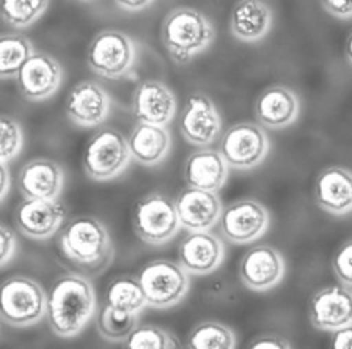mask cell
<instances>
[{
	"label": "cell",
	"mask_w": 352,
	"mask_h": 349,
	"mask_svg": "<svg viewBox=\"0 0 352 349\" xmlns=\"http://www.w3.org/2000/svg\"><path fill=\"white\" fill-rule=\"evenodd\" d=\"M239 275L249 290L270 291L284 280L285 259L274 246L258 245L243 255Z\"/></svg>",
	"instance_id": "cell-14"
},
{
	"label": "cell",
	"mask_w": 352,
	"mask_h": 349,
	"mask_svg": "<svg viewBox=\"0 0 352 349\" xmlns=\"http://www.w3.org/2000/svg\"><path fill=\"white\" fill-rule=\"evenodd\" d=\"M116 5L125 10L131 12V14H137V12H142L155 3V0H114Z\"/></svg>",
	"instance_id": "cell-38"
},
{
	"label": "cell",
	"mask_w": 352,
	"mask_h": 349,
	"mask_svg": "<svg viewBox=\"0 0 352 349\" xmlns=\"http://www.w3.org/2000/svg\"><path fill=\"white\" fill-rule=\"evenodd\" d=\"M300 115V98L287 86L275 85L262 91L255 102V117L262 127L284 130Z\"/></svg>",
	"instance_id": "cell-21"
},
{
	"label": "cell",
	"mask_w": 352,
	"mask_h": 349,
	"mask_svg": "<svg viewBox=\"0 0 352 349\" xmlns=\"http://www.w3.org/2000/svg\"><path fill=\"white\" fill-rule=\"evenodd\" d=\"M133 160L142 166H156L170 152L172 137L166 126H156L138 121L129 137Z\"/></svg>",
	"instance_id": "cell-25"
},
{
	"label": "cell",
	"mask_w": 352,
	"mask_h": 349,
	"mask_svg": "<svg viewBox=\"0 0 352 349\" xmlns=\"http://www.w3.org/2000/svg\"><path fill=\"white\" fill-rule=\"evenodd\" d=\"M48 295L43 286L28 277L5 281L0 295V316L12 328H30L47 316Z\"/></svg>",
	"instance_id": "cell-5"
},
{
	"label": "cell",
	"mask_w": 352,
	"mask_h": 349,
	"mask_svg": "<svg viewBox=\"0 0 352 349\" xmlns=\"http://www.w3.org/2000/svg\"><path fill=\"white\" fill-rule=\"evenodd\" d=\"M237 338L233 329L220 322H203L188 335V348L194 349H234Z\"/></svg>",
	"instance_id": "cell-28"
},
{
	"label": "cell",
	"mask_w": 352,
	"mask_h": 349,
	"mask_svg": "<svg viewBox=\"0 0 352 349\" xmlns=\"http://www.w3.org/2000/svg\"><path fill=\"white\" fill-rule=\"evenodd\" d=\"M221 128L220 112L206 93L197 92L188 98L179 115V131L188 144L208 147L219 140Z\"/></svg>",
	"instance_id": "cell-11"
},
{
	"label": "cell",
	"mask_w": 352,
	"mask_h": 349,
	"mask_svg": "<svg viewBox=\"0 0 352 349\" xmlns=\"http://www.w3.org/2000/svg\"><path fill=\"white\" fill-rule=\"evenodd\" d=\"M80 2H94V0H80Z\"/></svg>",
	"instance_id": "cell-41"
},
{
	"label": "cell",
	"mask_w": 352,
	"mask_h": 349,
	"mask_svg": "<svg viewBox=\"0 0 352 349\" xmlns=\"http://www.w3.org/2000/svg\"><path fill=\"white\" fill-rule=\"evenodd\" d=\"M162 44L175 65H188L216 40L211 21L194 8H175L162 22Z\"/></svg>",
	"instance_id": "cell-3"
},
{
	"label": "cell",
	"mask_w": 352,
	"mask_h": 349,
	"mask_svg": "<svg viewBox=\"0 0 352 349\" xmlns=\"http://www.w3.org/2000/svg\"><path fill=\"white\" fill-rule=\"evenodd\" d=\"M178 102L175 93L160 80H144L131 96V111L138 121L169 126L176 115Z\"/></svg>",
	"instance_id": "cell-18"
},
{
	"label": "cell",
	"mask_w": 352,
	"mask_h": 349,
	"mask_svg": "<svg viewBox=\"0 0 352 349\" xmlns=\"http://www.w3.org/2000/svg\"><path fill=\"white\" fill-rule=\"evenodd\" d=\"M270 148V137L261 124L237 122L221 135L219 152L230 168L250 170L265 160Z\"/></svg>",
	"instance_id": "cell-9"
},
{
	"label": "cell",
	"mask_w": 352,
	"mask_h": 349,
	"mask_svg": "<svg viewBox=\"0 0 352 349\" xmlns=\"http://www.w3.org/2000/svg\"><path fill=\"white\" fill-rule=\"evenodd\" d=\"M229 165L223 155L212 148H201L186 159L184 178L188 186L219 192L228 182Z\"/></svg>",
	"instance_id": "cell-24"
},
{
	"label": "cell",
	"mask_w": 352,
	"mask_h": 349,
	"mask_svg": "<svg viewBox=\"0 0 352 349\" xmlns=\"http://www.w3.org/2000/svg\"><path fill=\"white\" fill-rule=\"evenodd\" d=\"M147 300L153 308H169L179 304L190 291V273L178 262L159 259L148 262L137 277Z\"/></svg>",
	"instance_id": "cell-8"
},
{
	"label": "cell",
	"mask_w": 352,
	"mask_h": 349,
	"mask_svg": "<svg viewBox=\"0 0 352 349\" xmlns=\"http://www.w3.org/2000/svg\"><path fill=\"white\" fill-rule=\"evenodd\" d=\"M131 159L129 139L114 128H102L86 144L83 169L91 179L107 182L124 173Z\"/></svg>",
	"instance_id": "cell-7"
},
{
	"label": "cell",
	"mask_w": 352,
	"mask_h": 349,
	"mask_svg": "<svg viewBox=\"0 0 352 349\" xmlns=\"http://www.w3.org/2000/svg\"><path fill=\"white\" fill-rule=\"evenodd\" d=\"M0 239H2V267L5 268V265H8L16 254L18 240L15 233L5 224L0 227Z\"/></svg>",
	"instance_id": "cell-34"
},
{
	"label": "cell",
	"mask_w": 352,
	"mask_h": 349,
	"mask_svg": "<svg viewBox=\"0 0 352 349\" xmlns=\"http://www.w3.org/2000/svg\"><path fill=\"white\" fill-rule=\"evenodd\" d=\"M65 170L50 159H34L22 166L18 188L27 199H58L65 190Z\"/></svg>",
	"instance_id": "cell-19"
},
{
	"label": "cell",
	"mask_w": 352,
	"mask_h": 349,
	"mask_svg": "<svg viewBox=\"0 0 352 349\" xmlns=\"http://www.w3.org/2000/svg\"><path fill=\"white\" fill-rule=\"evenodd\" d=\"M65 78L61 65L47 53H35L16 76L19 93L30 102H41L57 93Z\"/></svg>",
	"instance_id": "cell-12"
},
{
	"label": "cell",
	"mask_w": 352,
	"mask_h": 349,
	"mask_svg": "<svg viewBox=\"0 0 352 349\" xmlns=\"http://www.w3.org/2000/svg\"><path fill=\"white\" fill-rule=\"evenodd\" d=\"M322 8L338 19L352 18V0H320Z\"/></svg>",
	"instance_id": "cell-35"
},
{
	"label": "cell",
	"mask_w": 352,
	"mask_h": 349,
	"mask_svg": "<svg viewBox=\"0 0 352 349\" xmlns=\"http://www.w3.org/2000/svg\"><path fill=\"white\" fill-rule=\"evenodd\" d=\"M112 99L102 85L83 80L70 91L66 101L69 120L80 128H95L108 120Z\"/></svg>",
	"instance_id": "cell-13"
},
{
	"label": "cell",
	"mask_w": 352,
	"mask_h": 349,
	"mask_svg": "<svg viewBox=\"0 0 352 349\" xmlns=\"http://www.w3.org/2000/svg\"><path fill=\"white\" fill-rule=\"evenodd\" d=\"M331 345L338 349H352V323L332 332Z\"/></svg>",
	"instance_id": "cell-37"
},
{
	"label": "cell",
	"mask_w": 352,
	"mask_h": 349,
	"mask_svg": "<svg viewBox=\"0 0 352 349\" xmlns=\"http://www.w3.org/2000/svg\"><path fill=\"white\" fill-rule=\"evenodd\" d=\"M23 147V130L21 124L3 115L0 121V161L2 165H9L12 160L16 159Z\"/></svg>",
	"instance_id": "cell-32"
},
{
	"label": "cell",
	"mask_w": 352,
	"mask_h": 349,
	"mask_svg": "<svg viewBox=\"0 0 352 349\" xmlns=\"http://www.w3.org/2000/svg\"><path fill=\"white\" fill-rule=\"evenodd\" d=\"M124 344L127 348L134 349H169L181 346L170 332L152 325L137 326Z\"/></svg>",
	"instance_id": "cell-31"
},
{
	"label": "cell",
	"mask_w": 352,
	"mask_h": 349,
	"mask_svg": "<svg viewBox=\"0 0 352 349\" xmlns=\"http://www.w3.org/2000/svg\"><path fill=\"white\" fill-rule=\"evenodd\" d=\"M181 227L175 201L163 194L143 196L133 210V229L137 238L147 245L162 246L170 242Z\"/></svg>",
	"instance_id": "cell-6"
},
{
	"label": "cell",
	"mask_w": 352,
	"mask_h": 349,
	"mask_svg": "<svg viewBox=\"0 0 352 349\" xmlns=\"http://www.w3.org/2000/svg\"><path fill=\"white\" fill-rule=\"evenodd\" d=\"M254 349L268 348V349H290L293 348L292 342H288L285 338L280 335H262L255 338V341L249 345Z\"/></svg>",
	"instance_id": "cell-36"
},
{
	"label": "cell",
	"mask_w": 352,
	"mask_h": 349,
	"mask_svg": "<svg viewBox=\"0 0 352 349\" xmlns=\"http://www.w3.org/2000/svg\"><path fill=\"white\" fill-rule=\"evenodd\" d=\"M89 69L99 78L120 80L130 76L137 63V44L117 30L100 31L86 52Z\"/></svg>",
	"instance_id": "cell-4"
},
{
	"label": "cell",
	"mask_w": 352,
	"mask_h": 349,
	"mask_svg": "<svg viewBox=\"0 0 352 349\" xmlns=\"http://www.w3.org/2000/svg\"><path fill=\"white\" fill-rule=\"evenodd\" d=\"M9 188H10V174L8 170V165H2V199L3 201L8 196Z\"/></svg>",
	"instance_id": "cell-39"
},
{
	"label": "cell",
	"mask_w": 352,
	"mask_h": 349,
	"mask_svg": "<svg viewBox=\"0 0 352 349\" xmlns=\"http://www.w3.org/2000/svg\"><path fill=\"white\" fill-rule=\"evenodd\" d=\"M35 54L32 43L21 34H6L0 40V76L16 79L21 67Z\"/></svg>",
	"instance_id": "cell-26"
},
{
	"label": "cell",
	"mask_w": 352,
	"mask_h": 349,
	"mask_svg": "<svg viewBox=\"0 0 352 349\" xmlns=\"http://www.w3.org/2000/svg\"><path fill=\"white\" fill-rule=\"evenodd\" d=\"M105 304L112 308L140 315L147 306V300L138 280L124 277L109 284L105 294Z\"/></svg>",
	"instance_id": "cell-27"
},
{
	"label": "cell",
	"mask_w": 352,
	"mask_h": 349,
	"mask_svg": "<svg viewBox=\"0 0 352 349\" xmlns=\"http://www.w3.org/2000/svg\"><path fill=\"white\" fill-rule=\"evenodd\" d=\"M226 258L223 240L210 230L191 232L178 247V262L190 275H208Z\"/></svg>",
	"instance_id": "cell-17"
},
{
	"label": "cell",
	"mask_w": 352,
	"mask_h": 349,
	"mask_svg": "<svg viewBox=\"0 0 352 349\" xmlns=\"http://www.w3.org/2000/svg\"><path fill=\"white\" fill-rule=\"evenodd\" d=\"M50 0H2V18L16 30L28 28L38 21Z\"/></svg>",
	"instance_id": "cell-30"
},
{
	"label": "cell",
	"mask_w": 352,
	"mask_h": 349,
	"mask_svg": "<svg viewBox=\"0 0 352 349\" xmlns=\"http://www.w3.org/2000/svg\"><path fill=\"white\" fill-rule=\"evenodd\" d=\"M345 56H346V60L349 66L352 67V32L349 34L348 40H346V44H345Z\"/></svg>",
	"instance_id": "cell-40"
},
{
	"label": "cell",
	"mask_w": 352,
	"mask_h": 349,
	"mask_svg": "<svg viewBox=\"0 0 352 349\" xmlns=\"http://www.w3.org/2000/svg\"><path fill=\"white\" fill-rule=\"evenodd\" d=\"M268 210L256 199H241L226 208L220 217V233L234 245H249L261 239L270 227Z\"/></svg>",
	"instance_id": "cell-10"
},
{
	"label": "cell",
	"mask_w": 352,
	"mask_h": 349,
	"mask_svg": "<svg viewBox=\"0 0 352 349\" xmlns=\"http://www.w3.org/2000/svg\"><path fill=\"white\" fill-rule=\"evenodd\" d=\"M66 218V208L58 199H27L15 210L16 229L32 240H47L58 232Z\"/></svg>",
	"instance_id": "cell-16"
},
{
	"label": "cell",
	"mask_w": 352,
	"mask_h": 349,
	"mask_svg": "<svg viewBox=\"0 0 352 349\" xmlns=\"http://www.w3.org/2000/svg\"><path fill=\"white\" fill-rule=\"evenodd\" d=\"M96 313V294L89 277L66 273L57 278L47 298V320L63 339L78 336Z\"/></svg>",
	"instance_id": "cell-1"
},
{
	"label": "cell",
	"mask_w": 352,
	"mask_h": 349,
	"mask_svg": "<svg viewBox=\"0 0 352 349\" xmlns=\"http://www.w3.org/2000/svg\"><path fill=\"white\" fill-rule=\"evenodd\" d=\"M309 319L314 329L335 332L352 323V289L329 285L314 293L309 304Z\"/></svg>",
	"instance_id": "cell-15"
},
{
	"label": "cell",
	"mask_w": 352,
	"mask_h": 349,
	"mask_svg": "<svg viewBox=\"0 0 352 349\" xmlns=\"http://www.w3.org/2000/svg\"><path fill=\"white\" fill-rule=\"evenodd\" d=\"M60 249L70 264L86 277L107 271L116 256L105 224L94 217L72 220L60 236Z\"/></svg>",
	"instance_id": "cell-2"
},
{
	"label": "cell",
	"mask_w": 352,
	"mask_h": 349,
	"mask_svg": "<svg viewBox=\"0 0 352 349\" xmlns=\"http://www.w3.org/2000/svg\"><path fill=\"white\" fill-rule=\"evenodd\" d=\"M138 326V315L129 313L104 306L98 319V332L100 338L109 342H125L131 332Z\"/></svg>",
	"instance_id": "cell-29"
},
{
	"label": "cell",
	"mask_w": 352,
	"mask_h": 349,
	"mask_svg": "<svg viewBox=\"0 0 352 349\" xmlns=\"http://www.w3.org/2000/svg\"><path fill=\"white\" fill-rule=\"evenodd\" d=\"M332 269L339 282L352 289V239L345 242L333 255Z\"/></svg>",
	"instance_id": "cell-33"
},
{
	"label": "cell",
	"mask_w": 352,
	"mask_h": 349,
	"mask_svg": "<svg viewBox=\"0 0 352 349\" xmlns=\"http://www.w3.org/2000/svg\"><path fill=\"white\" fill-rule=\"evenodd\" d=\"M314 199L332 216L352 213V170L342 166L323 169L314 183Z\"/></svg>",
	"instance_id": "cell-22"
},
{
	"label": "cell",
	"mask_w": 352,
	"mask_h": 349,
	"mask_svg": "<svg viewBox=\"0 0 352 349\" xmlns=\"http://www.w3.org/2000/svg\"><path fill=\"white\" fill-rule=\"evenodd\" d=\"M181 226L190 232L211 230L220 221L223 205L217 192L188 186L176 198Z\"/></svg>",
	"instance_id": "cell-20"
},
{
	"label": "cell",
	"mask_w": 352,
	"mask_h": 349,
	"mask_svg": "<svg viewBox=\"0 0 352 349\" xmlns=\"http://www.w3.org/2000/svg\"><path fill=\"white\" fill-rule=\"evenodd\" d=\"M274 12L263 0H237L230 14V32L242 43H259L270 34Z\"/></svg>",
	"instance_id": "cell-23"
}]
</instances>
